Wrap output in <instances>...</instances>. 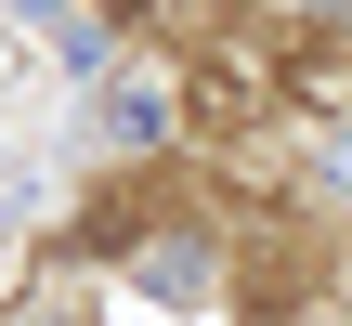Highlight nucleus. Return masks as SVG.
<instances>
[{"label":"nucleus","mask_w":352,"mask_h":326,"mask_svg":"<svg viewBox=\"0 0 352 326\" xmlns=\"http://www.w3.org/2000/svg\"><path fill=\"white\" fill-rule=\"evenodd\" d=\"M104 13H118V26H131V13H170V0H104Z\"/></svg>","instance_id":"nucleus-4"},{"label":"nucleus","mask_w":352,"mask_h":326,"mask_svg":"<svg viewBox=\"0 0 352 326\" xmlns=\"http://www.w3.org/2000/svg\"><path fill=\"white\" fill-rule=\"evenodd\" d=\"M157 131H170V91L118 78V91H104V144H157Z\"/></svg>","instance_id":"nucleus-1"},{"label":"nucleus","mask_w":352,"mask_h":326,"mask_svg":"<svg viewBox=\"0 0 352 326\" xmlns=\"http://www.w3.org/2000/svg\"><path fill=\"white\" fill-rule=\"evenodd\" d=\"M287 78H300V91H314V105H352V52H300V65H287Z\"/></svg>","instance_id":"nucleus-3"},{"label":"nucleus","mask_w":352,"mask_h":326,"mask_svg":"<svg viewBox=\"0 0 352 326\" xmlns=\"http://www.w3.org/2000/svg\"><path fill=\"white\" fill-rule=\"evenodd\" d=\"M248 91H261L248 65H209V78H196V105H209V131H235V105H248Z\"/></svg>","instance_id":"nucleus-2"}]
</instances>
